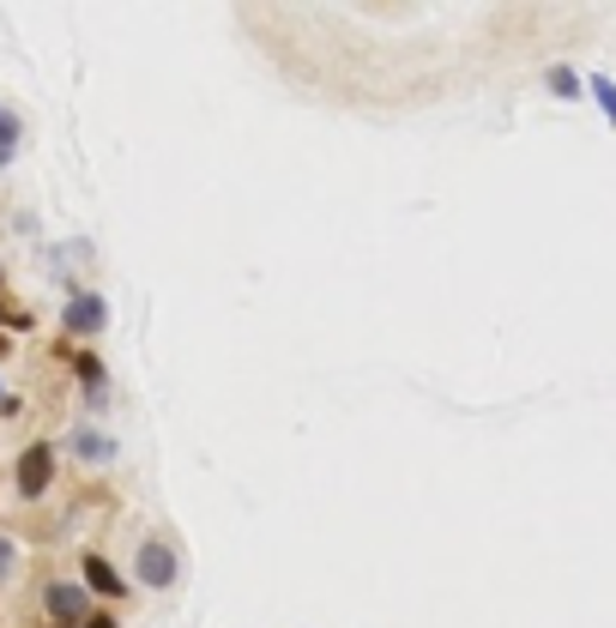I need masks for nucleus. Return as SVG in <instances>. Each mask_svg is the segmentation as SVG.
I'll return each instance as SVG.
<instances>
[{
	"label": "nucleus",
	"instance_id": "obj_1",
	"mask_svg": "<svg viewBox=\"0 0 616 628\" xmlns=\"http://www.w3.org/2000/svg\"><path fill=\"white\" fill-rule=\"evenodd\" d=\"M133 575L145 580V587H176V575H182V563H176V550L170 544H158V538H152V544L140 550V563H133Z\"/></svg>",
	"mask_w": 616,
	"mask_h": 628
},
{
	"label": "nucleus",
	"instance_id": "obj_2",
	"mask_svg": "<svg viewBox=\"0 0 616 628\" xmlns=\"http://www.w3.org/2000/svg\"><path fill=\"white\" fill-rule=\"evenodd\" d=\"M43 604H49V616L55 623H92V592L85 587H67V580H55L49 592H43Z\"/></svg>",
	"mask_w": 616,
	"mask_h": 628
},
{
	"label": "nucleus",
	"instance_id": "obj_3",
	"mask_svg": "<svg viewBox=\"0 0 616 628\" xmlns=\"http://www.w3.org/2000/svg\"><path fill=\"white\" fill-rule=\"evenodd\" d=\"M49 471H55V454H49V447H31L25 466H19V496L37 502L43 490H49Z\"/></svg>",
	"mask_w": 616,
	"mask_h": 628
},
{
	"label": "nucleus",
	"instance_id": "obj_4",
	"mask_svg": "<svg viewBox=\"0 0 616 628\" xmlns=\"http://www.w3.org/2000/svg\"><path fill=\"white\" fill-rule=\"evenodd\" d=\"M67 447H73V454H80L85 466H104V459H116V442H109L104 430H85V423H80L73 435H67Z\"/></svg>",
	"mask_w": 616,
	"mask_h": 628
},
{
	"label": "nucleus",
	"instance_id": "obj_5",
	"mask_svg": "<svg viewBox=\"0 0 616 628\" xmlns=\"http://www.w3.org/2000/svg\"><path fill=\"white\" fill-rule=\"evenodd\" d=\"M104 321H109L104 297H73L67 302V327L73 333H104Z\"/></svg>",
	"mask_w": 616,
	"mask_h": 628
},
{
	"label": "nucleus",
	"instance_id": "obj_6",
	"mask_svg": "<svg viewBox=\"0 0 616 628\" xmlns=\"http://www.w3.org/2000/svg\"><path fill=\"white\" fill-rule=\"evenodd\" d=\"M85 580H92L97 592H109V599H116V592H121V575H116V568L104 563V556H85Z\"/></svg>",
	"mask_w": 616,
	"mask_h": 628
},
{
	"label": "nucleus",
	"instance_id": "obj_7",
	"mask_svg": "<svg viewBox=\"0 0 616 628\" xmlns=\"http://www.w3.org/2000/svg\"><path fill=\"white\" fill-rule=\"evenodd\" d=\"M13 145H19V116L0 109V164H13Z\"/></svg>",
	"mask_w": 616,
	"mask_h": 628
},
{
	"label": "nucleus",
	"instance_id": "obj_8",
	"mask_svg": "<svg viewBox=\"0 0 616 628\" xmlns=\"http://www.w3.org/2000/svg\"><path fill=\"white\" fill-rule=\"evenodd\" d=\"M551 92H556V97H575V92H580V78L568 73V67H551Z\"/></svg>",
	"mask_w": 616,
	"mask_h": 628
},
{
	"label": "nucleus",
	"instance_id": "obj_9",
	"mask_svg": "<svg viewBox=\"0 0 616 628\" xmlns=\"http://www.w3.org/2000/svg\"><path fill=\"white\" fill-rule=\"evenodd\" d=\"M592 97H599V104H604V116L616 121V85H611V78H592Z\"/></svg>",
	"mask_w": 616,
	"mask_h": 628
},
{
	"label": "nucleus",
	"instance_id": "obj_10",
	"mask_svg": "<svg viewBox=\"0 0 616 628\" xmlns=\"http://www.w3.org/2000/svg\"><path fill=\"white\" fill-rule=\"evenodd\" d=\"M13 568H19V550H13V544H7V538H0V580L13 575Z\"/></svg>",
	"mask_w": 616,
	"mask_h": 628
},
{
	"label": "nucleus",
	"instance_id": "obj_11",
	"mask_svg": "<svg viewBox=\"0 0 616 628\" xmlns=\"http://www.w3.org/2000/svg\"><path fill=\"white\" fill-rule=\"evenodd\" d=\"M85 628H116V623H109V616H92V623H85Z\"/></svg>",
	"mask_w": 616,
	"mask_h": 628
}]
</instances>
